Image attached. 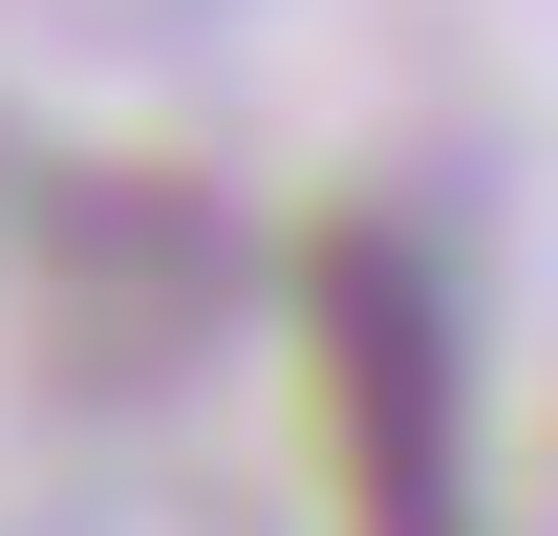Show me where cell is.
Returning <instances> with one entry per match:
<instances>
[{"label": "cell", "mask_w": 558, "mask_h": 536, "mask_svg": "<svg viewBox=\"0 0 558 536\" xmlns=\"http://www.w3.org/2000/svg\"><path fill=\"white\" fill-rule=\"evenodd\" d=\"M301 322H323V407H344V515L365 536H473V387H451L429 258L344 215L301 258Z\"/></svg>", "instance_id": "cell-1"}]
</instances>
